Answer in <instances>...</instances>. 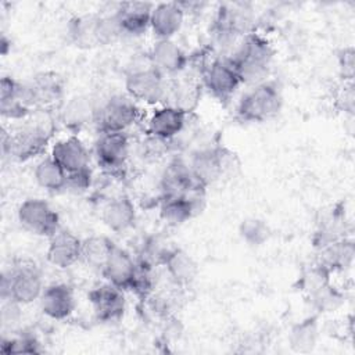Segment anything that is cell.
<instances>
[{
	"mask_svg": "<svg viewBox=\"0 0 355 355\" xmlns=\"http://www.w3.org/2000/svg\"><path fill=\"white\" fill-rule=\"evenodd\" d=\"M92 184V171L90 168L67 173V189L75 193H82L87 190Z\"/></svg>",
	"mask_w": 355,
	"mask_h": 355,
	"instance_id": "74e56055",
	"label": "cell"
},
{
	"mask_svg": "<svg viewBox=\"0 0 355 355\" xmlns=\"http://www.w3.org/2000/svg\"><path fill=\"white\" fill-rule=\"evenodd\" d=\"M43 290L42 275L32 263H21L1 273V300H12L19 305H28L39 300Z\"/></svg>",
	"mask_w": 355,
	"mask_h": 355,
	"instance_id": "277c9868",
	"label": "cell"
},
{
	"mask_svg": "<svg viewBox=\"0 0 355 355\" xmlns=\"http://www.w3.org/2000/svg\"><path fill=\"white\" fill-rule=\"evenodd\" d=\"M340 67L344 69V75H345V69H348L347 72L352 78V72H354V53H352V49L343 50V54L340 55Z\"/></svg>",
	"mask_w": 355,
	"mask_h": 355,
	"instance_id": "f35d334b",
	"label": "cell"
},
{
	"mask_svg": "<svg viewBox=\"0 0 355 355\" xmlns=\"http://www.w3.org/2000/svg\"><path fill=\"white\" fill-rule=\"evenodd\" d=\"M123 36L122 29L119 26L115 11L107 15H98L97 22V40L98 46H108L115 43L118 39Z\"/></svg>",
	"mask_w": 355,
	"mask_h": 355,
	"instance_id": "836d02e7",
	"label": "cell"
},
{
	"mask_svg": "<svg viewBox=\"0 0 355 355\" xmlns=\"http://www.w3.org/2000/svg\"><path fill=\"white\" fill-rule=\"evenodd\" d=\"M50 155L64 168L67 173L87 169L90 164V155L78 136H67L58 139L51 144Z\"/></svg>",
	"mask_w": 355,
	"mask_h": 355,
	"instance_id": "9a60e30c",
	"label": "cell"
},
{
	"mask_svg": "<svg viewBox=\"0 0 355 355\" xmlns=\"http://www.w3.org/2000/svg\"><path fill=\"white\" fill-rule=\"evenodd\" d=\"M96 110L97 107L87 96H75L62 107L61 122L71 130H79L90 121H94Z\"/></svg>",
	"mask_w": 355,
	"mask_h": 355,
	"instance_id": "4316f807",
	"label": "cell"
},
{
	"mask_svg": "<svg viewBox=\"0 0 355 355\" xmlns=\"http://www.w3.org/2000/svg\"><path fill=\"white\" fill-rule=\"evenodd\" d=\"M319 326L316 318H306L294 324L288 333V344L295 352H311L316 347Z\"/></svg>",
	"mask_w": 355,
	"mask_h": 355,
	"instance_id": "4dcf8cb0",
	"label": "cell"
},
{
	"mask_svg": "<svg viewBox=\"0 0 355 355\" xmlns=\"http://www.w3.org/2000/svg\"><path fill=\"white\" fill-rule=\"evenodd\" d=\"M103 223L112 232L121 233L133 226L136 220L135 204L126 196L110 200L101 211Z\"/></svg>",
	"mask_w": 355,
	"mask_h": 355,
	"instance_id": "cb8c5ba5",
	"label": "cell"
},
{
	"mask_svg": "<svg viewBox=\"0 0 355 355\" xmlns=\"http://www.w3.org/2000/svg\"><path fill=\"white\" fill-rule=\"evenodd\" d=\"M204 83L214 97L218 100H229L241 85V80L232 60L225 55L214 60L205 68Z\"/></svg>",
	"mask_w": 355,
	"mask_h": 355,
	"instance_id": "30bf717a",
	"label": "cell"
},
{
	"mask_svg": "<svg viewBox=\"0 0 355 355\" xmlns=\"http://www.w3.org/2000/svg\"><path fill=\"white\" fill-rule=\"evenodd\" d=\"M35 110L26 83L11 76H3L0 83V112L11 121L25 119Z\"/></svg>",
	"mask_w": 355,
	"mask_h": 355,
	"instance_id": "9c48e42d",
	"label": "cell"
},
{
	"mask_svg": "<svg viewBox=\"0 0 355 355\" xmlns=\"http://www.w3.org/2000/svg\"><path fill=\"white\" fill-rule=\"evenodd\" d=\"M241 239L250 245H262L270 236L268 223L259 218H245L239 226Z\"/></svg>",
	"mask_w": 355,
	"mask_h": 355,
	"instance_id": "1f68e13d",
	"label": "cell"
},
{
	"mask_svg": "<svg viewBox=\"0 0 355 355\" xmlns=\"http://www.w3.org/2000/svg\"><path fill=\"white\" fill-rule=\"evenodd\" d=\"M162 265L165 266L171 282L179 287L191 284L198 275L197 262L191 255L180 248H172L165 257Z\"/></svg>",
	"mask_w": 355,
	"mask_h": 355,
	"instance_id": "d4e9b609",
	"label": "cell"
},
{
	"mask_svg": "<svg viewBox=\"0 0 355 355\" xmlns=\"http://www.w3.org/2000/svg\"><path fill=\"white\" fill-rule=\"evenodd\" d=\"M33 176L36 183L50 193L67 189V172L51 155L42 158L35 165Z\"/></svg>",
	"mask_w": 355,
	"mask_h": 355,
	"instance_id": "f1b7e54d",
	"label": "cell"
},
{
	"mask_svg": "<svg viewBox=\"0 0 355 355\" xmlns=\"http://www.w3.org/2000/svg\"><path fill=\"white\" fill-rule=\"evenodd\" d=\"M184 10L180 3H158L153 7L150 29L157 39H172L182 28Z\"/></svg>",
	"mask_w": 355,
	"mask_h": 355,
	"instance_id": "44dd1931",
	"label": "cell"
},
{
	"mask_svg": "<svg viewBox=\"0 0 355 355\" xmlns=\"http://www.w3.org/2000/svg\"><path fill=\"white\" fill-rule=\"evenodd\" d=\"M125 89L129 97L135 101L147 104H162L166 100L168 80L151 64L132 69L125 79Z\"/></svg>",
	"mask_w": 355,
	"mask_h": 355,
	"instance_id": "5b68a950",
	"label": "cell"
},
{
	"mask_svg": "<svg viewBox=\"0 0 355 355\" xmlns=\"http://www.w3.org/2000/svg\"><path fill=\"white\" fill-rule=\"evenodd\" d=\"M98 14H83L73 17L68 24V36L79 49H93L98 46L97 40Z\"/></svg>",
	"mask_w": 355,
	"mask_h": 355,
	"instance_id": "83f0119b",
	"label": "cell"
},
{
	"mask_svg": "<svg viewBox=\"0 0 355 355\" xmlns=\"http://www.w3.org/2000/svg\"><path fill=\"white\" fill-rule=\"evenodd\" d=\"M3 354H39L42 352L40 343L36 340V337L29 334H21L17 337L1 340L0 347Z\"/></svg>",
	"mask_w": 355,
	"mask_h": 355,
	"instance_id": "e575fe53",
	"label": "cell"
},
{
	"mask_svg": "<svg viewBox=\"0 0 355 355\" xmlns=\"http://www.w3.org/2000/svg\"><path fill=\"white\" fill-rule=\"evenodd\" d=\"M115 244L105 236H90L82 240L80 259L93 269L101 270Z\"/></svg>",
	"mask_w": 355,
	"mask_h": 355,
	"instance_id": "f546056e",
	"label": "cell"
},
{
	"mask_svg": "<svg viewBox=\"0 0 355 355\" xmlns=\"http://www.w3.org/2000/svg\"><path fill=\"white\" fill-rule=\"evenodd\" d=\"M330 272L319 263L312 265L300 277V288L309 297L324 286L330 284Z\"/></svg>",
	"mask_w": 355,
	"mask_h": 355,
	"instance_id": "d6a6232c",
	"label": "cell"
},
{
	"mask_svg": "<svg viewBox=\"0 0 355 355\" xmlns=\"http://www.w3.org/2000/svg\"><path fill=\"white\" fill-rule=\"evenodd\" d=\"M21 306L22 305H19L12 300H3L1 312H0L3 329L14 327L15 324H18V322L21 320Z\"/></svg>",
	"mask_w": 355,
	"mask_h": 355,
	"instance_id": "8d00e7d4",
	"label": "cell"
},
{
	"mask_svg": "<svg viewBox=\"0 0 355 355\" xmlns=\"http://www.w3.org/2000/svg\"><path fill=\"white\" fill-rule=\"evenodd\" d=\"M196 180L207 187L219 180L227 166L226 153L222 148H204L197 151L189 164Z\"/></svg>",
	"mask_w": 355,
	"mask_h": 355,
	"instance_id": "5bb4252c",
	"label": "cell"
},
{
	"mask_svg": "<svg viewBox=\"0 0 355 355\" xmlns=\"http://www.w3.org/2000/svg\"><path fill=\"white\" fill-rule=\"evenodd\" d=\"M19 225L32 234L40 237H53L60 230V216L57 211L42 198H26L18 209Z\"/></svg>",
	"mask_w": 355,
	"mask_h": 355,
	"instance_id": "52a82bcc",
	"label": "cell"
},
{
	"mask_svg": "<svg viewBox=\"0 0 355 355\" xmlns=\"http://www.w3.org/2000/svg\"><path fill=\"white\" fill-rule=\"evenodd\" d=\"M151 3L126 1L121 3L115 10L123 36H139L150 29V17L153 11Z\"/></svg>",
	"mask_w": 355,
	"mask_h": 355,
	"instance_id": "7402d4cb",
	"label": "cell"
},
{
	"mask_svg": "<svg viewBox=\"0 0 355 355\" xmlns=\"http://www.w3.org/2000/svg\"><path fill=\"white\" fill-rule=\"evenodd\" d=\"M89 301L96 318L101 322H116L123 316L126 309L123 290L108 282L92 288Z\"/></svg>",
	"mask_w": 355,
	"mask_h": 355,
	"instance_id": "8fae6325",
	"label": "cell"
},
{
	"mask_svg": "<svg viewBox=\"0 0 355 355\" xmlns=\"http://www.w3.org/2000/svg\"><path fill=\"white\" fill-rule=\"evenodd\" d=\"M97 164L107 173H118L129 157V139L123 132H100L94 143Z\"/></svg>",
	"mask_w": 355,
	"mask_h": 355,
	"instance_id": "ba28073f",
	"label": "cell"
},
{
	"mask_svg": "<svg viewBox=\"0 0 355 355\" xmlns=\"http://www.w3.org/2000/svg\"><path fill=\"white\" fill-rule=\"evenodd\" d=\"M200 189L205 187L196 180L189 164L180 159L168 164L161 176L162 196H187Z\"/></svg>",
	"mask_w": 355,
	"mask_h": 355,
	"instance_id": "ffe728a7",
	"label": "cell"
},
{
	"mask_svg": "<svg viewBox=\"0 0 355 355\" xmlns=\"http://www.w3.org/2000/svg\"><path fill=\"white\" fill-rule=\"evenodd\" d=\"M46 255L53 266L60 269L69 268L80 259L82 240L69 230H58L50 237Z\"/></svg>",
	"mask_w": 355,
	"mask_h": 355,
	"instance_id": "e0dca14e",
	"label": "cell"
},
{
	"mask_svg": "<svg viewBox=\"0 0 355 355\" xmlns=\"http://www.w3.org/2000/svg\"><path fill=\"white\" fill-rule=\"evenodd\" d=\"M137 270V261L129 251L118 245L114 247L104 268L101 269L105 280L122 290H130Z\"/></svg>",
	"mask_w": 355,
	"mask_h": 355,
	"instance_id": "ac0fdd59",
	"label": "cell"
},
{
	"mask_svg": "<svg viewBox=\"0 0 355 355\" xmlns=\"http://www.w3.org/2000/svg\"><path fill=\"white\" fill-rule=\"evenodd\" d=\"M150 64L164 75H176L184 69L187 57L173 39H157L148 53Z\"/></svg>",
	"mask_w": 355,
	"mask_h": 355,
	"instance_id": "d6986e66",
	"label": "cell"
},
{
	"mask_svg": "<svg viewBox=\"0 0 355 355\" xmlns=\"http://www.w3.org/2000/svg\"><path fill=\"white\" fill-rule=\"evenodd\" d=\"M50 140V129L42 122H29L10 132L1 130V153L3 157H10L24 162L42 154Z\"/></svg>",
	"mask_w": 355,
	"mask_h": 355,
	"instance_id": "7a4b0ae2",
	"label": "cell"
},
{
	"mask_svg": "<svg viewBox=\"0 0 355 355\" xmlns=\"http://www.w3.org/2000/svg\"><path fill=\"white\" fill-rule=\"evenodd\" d=\"M205 193L194 196H162L159 218L169 226H180L202 209Z\"/></svg>",
	"mask_w": 355,
	"mask_h": 355,
	"instance_id": "4fadbf2b",
	"label": "cell"
},
{
	"mask_svg": "<svg viewBox=\"0 0 355 355\" xmlns=\"http://www.w3.org/2000/svg\"><path fill=\"white\" fill-rule=\"evenodd\" d=\"M312 302V305L320 311V312H330L334 311L343 300V295L330 284L324 286L323 288L318 290L316 293H313L312 295L308 297Z\"/></svg>",
	"mask_w": 355,
	"mask_h": 355,
	"instance_id": "d590c367",
	"label": "cell"
},
{
	"mask_svg": "<svg viewBox=\"0 0 355 355\" xmlns=\"http://www.w3.org/2000/svg\"><path fill=\"white\" fill-rule=\"evenodd\" d=\"M28 85L35 108H49L62 97V80L57 73H37Z\"/></svg>",
	"mask_w": 355,
	"mask_h": 355,
	"instance_id": "603a6c76",
	"label": "cell"
},
{
	"mask_svg": "<svg viewBox=\"0 0 355 355\" xmlns=\"http://www.w3.org/2000/svg\"><path fill=\"white\" fill-rule=\"evenodd\" d=\"M186 118L187 112L183 110L169 104H161L155 107L147 118V136L169 141L183 130Z\"/></svg>",
	"mask_w": 355,
	"mask_h": 355,
	"instance_id": "7c38bea8",
	"label": "cell"
},
{
	"mask_svg": "<svg viewBox=\"0 0 355 355\" xmlns=\"http://www.w3.org/2000/svg\"><path fill=\"white\" fill-rule=\"evenodd\" d=\"M39 301L42 312L53 320L67 319L76 305L73 290L65 283H53L47 286Z\"/></svg>",
	"mask_w": 355,
	"mask_h": 355,
	"instance_id": "2e32d148",
	"label": "cell"
},
{
	"mask_svg": "<svg viewBox=\"0 0 355 355\" xmlns=\"http://www.w3.org/2000/svg\"><path fill=\"white\" fill-rule=\"evenodd\" d=\"M283 105L280 89L273 82L252 86L240 98L236 115L243 122H263L273 118Z\"/></svg>",
	"mask_w": 355,
	"mask_h": 355,
	"instance_id": "3957f363",
	"label": "cell"
},
{
	"mask_svg": "<svg viewBox=\"0 0 355 355\" xmlns=\"http://www.w3.org/2000/svg\"><path fill=\"white\" fill-rule=\"evenodd\" d=\"M139 119L136 101L129 96L115 94L96 110L94 123L98 132H126Z\"/></svg>",
	"mask_w": 355,
	"mask_h": 355,
	"instance_id": "8992f818",
	"label": "cell"
},
{
	"mask_svg": "<svg viewBox=\"0 0 355 355\" xmlns=\"http://www.w3.org/2000/svg\"><path fill=\"white\" fill-rule=\"evenodd\" d=\"M227 57L232 60L241 85L255 86L265 82L269 73L273 47L263 35L252 31L237 42L233 54Z\"/></svg>",
	"mask_w": 355,
	"mask_h": 355,
	"instance_id": "6da1fadb",
	"label": "cell"
},
{
	"mask_svg": "<svg viewBox=\"0 0 355 355\" xmlns=\"http://www.w3.org/2000/svg\"><path fill=\"white\" fill-rule=\"evenodd\" d=\"M319 250L320 254L318 263L326 268L330 273L337 270H345L352 265L355 255L354 243L351 240H347L345 237L331 241L320 247Z\"/></svg>",
	"mask_w": 355,
	"mask_h": 355,
	"instance_id": "484cf974",
	"label": "cell"
}]
</instances>
